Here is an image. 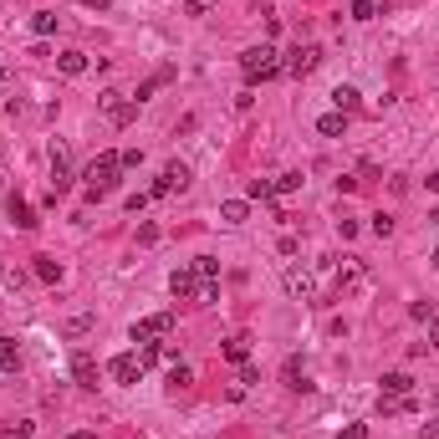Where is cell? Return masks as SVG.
Segmentation results:
<instances>
[{"instance_id":"cell-43","label":"cell","mask_w":439,"mask_h":439,"mask_svg":"<svg viewBox=\"0 0 439 439\" xmlns=\"http://www.w3.org/2000/svg\"><path fill=\"white\" fill-rule=\"evenodd\" d=\"M429 220H439V210H434V215H429Z\"/></svg>"},{"instance_id":"cell-26","label":"cell","mask_w":439,"mask_h":439,"mask_svg":"<svg viewBox=\"0 0 439 439\" xmlns=\"http://www.w3.org/2000/svg\"><path fill=\"white\" fill-rule=\"evenodd\" d=\"M148 327H153V337H169V332H174V312H159V317H148Z\"/></svg>"},{"instance_id":"cell-24","label":"cell","mask_w":439,"mask_h":439,"mask_svg":"<svg viewBox=\"0 0 439 439\" xmlns=\"http://www.w3.org/2000/svg\"><path fill=\"white\" fill-rule=\"evenodd\" d=\"M246 194H251V200H271V194H276V179H251Z\"/></svg>"},{"instance_id":"cell-30","label":"cell","mask_w":439,"mask_h":439,"mask_svg":"<svg viewBox=\"0 0 439 439\" xmlns=\"http://www.w3.org/2000/svg\"><path fill=\"white\" fill-rule=\"evenodd\" d=\"M301 189V174H276V194H296Z\"/></svg>"},{"instance_id":"cell-2","label":"cell","mask_w":439,"mask_h":439,"mask_svg":"<svg viewBox=\"0 0 439 439\" xmlns=\"http://www.w3.org/2000/svg\"><path fill=\"white\" fill-rule=\"evenodd\" d=\"M240 72H246V82H251V87H255V82L281 77V56H276V47H251L246 56H240Z\"/></svg>"},{"instance_id":"cell-14","label":"cell","mask_w":439,"mask_h":439,"mask_svg":"<svg viewBox=\"0 0 439 439\" xmlns=\"http://www.w3.org/2000/svg\"><path fill=\"white\" fill-rule=\"evenodd\" d=\"M332 107H337V113H347V118H353L358 113V107H363V92H358V87H337V92H332Z\"/></svg>"},{"instance_id":"cell-27","label":"cell","mask_w":439,"mask_h":439,"mask_svg":"<svg viewBox=\"0 0 439 439\" xmlns=\"http://www.w3.org/2000/svg\"><path fill=\"white\" fill-rule=\"evenodd\" d=\"M347 16H353V20H373V16H378V6H373V0H353Z\"/></svg>"},{"instance_id":"cell-41","label":"cell","mask_w":439,"mask_h":439,"mask_svg":"<svg viewBox=\"0 0 439 439\" xmlns=\"http://www.w3.org/2000/svg\"><path fill=\"white\" fill-rule=\"evenodd\" d=\"M0 77H6V56H0Z\"/></svg>"},{"instance_id":"cell-31","label":"cell","mask_w":439,"mask_h":439,"mask_svg":"<svg viewBox=\"0 0 439 439\" xmlns=\"http://www.w3.org/2000/svg\"><path fill=\"white\" fill-rule=\"evenodd\" d=\"M368 230L378 235V240H388V235H393V220H388V215H373V225H368Z\"/></svg>"},{"instance_id":"cell-40","label":"cell","mask_w":439,"mask_h":439,"mask_svg":"<svg viewBox=\"0 0 439 439\" xmlns=\"http://www.w3.org/2000/svg\"><path fill=\"white\" fill-rule=\"evenodd\" d=\"M72 439H97V434H92V429H77V434H72Z\"/></svg>"},{"instance_id":"cell-6","label":"cell","mask_w":439,"mask_h":439,"mask_svg":"<svg viewBox=\"0 0 439 439\" xmlns=\"http://www.w3.org/2000/svg\"><path fill=\"white\" fill-rule=\"evenodd\" d=\"M143 368H148V363H143L138 353H118L113 363H107V373H113V383H123V388H133V383L143 378Z\"/></svg>"},{"instance_id":"cell-7","label":"cell","mask_w":439,"mask_h":439,"mask_svg":"<svg viewBox=\"0 0 439 439\" xmlns=\"http://www.w3.org/2000/svg\"><path fill=\"white\" fill-rule=\"evenodd\" d=\"M189 179H194V174H189V164H179V159H174V164L159 174V184H153V194H184V189H189Z\"/></svg>"},{"instance_id":"cell-44","label":"cell","mask_w":439,"mask_h":439,"mask_svg":"<svg viewBox=\"0 0 439 439\" xmlns=\"http://www.w3.org/2000/svg\"><path fill=\"white\" fill-rule=\"evenodd\" d=\"M0 194H6V184H0Z\"/></svg>"},{"instance_id":"cell-33","label":"cell","mask_w":439,"mask_h":439,"mask_svg":"<svg viewBox=\"0 0 439 439\" xmlns=\"http://www.w3.org/2000/svg\"><path fill=\"white\" fill-rule=\"evenodd\" d=\"M215 0H184V16H210Z\"/></svg>"},{"instance_id":"cell-18","label":"cell","mask_w":439,"mask_h":439,"mask_svg":"<svg viewBox=\"0 0 439 439\" xmlns=\"http://www.w3.org/2000/svg\"><path fill=\"white\" fill-rule=\"evenodd\" d=\"M246 215H251L246 200H225V205H220V220H225V225H246Z\"/></svg>"},{"instance_id":"cell-16","label":"cell","mask_w":439,"mask_h":439,"mask_svg":"<svg viewBox=\"0 0 439 439\" xmlns=\"http://www.w3.org/2000/svg\"><path fill=\"white\" fill-rule=\"evenodd\" d=\"M56 72H61V77H82V72H87V52H61V56H56Z\"/></svg>"},{"instance_id":"cell-21","label":"cell","mask_w":439,"mask_h":439,"mask_svg":"<svg viewBox=\"0 0 439 439\" xmlns=\"http://www.w3.org/2000/svg\"><path fill=\"white\" fill-rule=\"evenodd\" d=\"M0 368H6V373L20 368V347H16V337H0Z\"/></svg>"},{"instance_id":"cell-17","label":"cell","mask_w":439,"mask_h":439,"mask_svg":"<svg viewBox=\"0 0 439 439\" xmlns=\"http://www.w3.org/2000/svg\"><path fill=\"white\" fill-rule=\"evenodd\" d=\"M251 383H260V373L251 368V363H240V373H235V383H230V399H246V388Z\"/></svg>"},{"instance_id":"cell-37","label":"cell","mask_w":439,"mask_h":439,"mask_svg":"<svg viewBox=\"0 0 439 439\" xmlns=\"http://www.w3.org/2000/svg\"><path fill=\"white\" fill-rule=\"evenodd\" d=\"M429 347H439V317H434V327H429Z\"/></svg>"},{"instance_id":"cell-4","label":"cell","mask_w":439,"mask_h":439,"mask_svg":"<svg viewBox=\"0 0 439 439\" xmlns=\"http://www.w3.org/2000/svg\"><path fill=\"white\" fill-rule=\"evenodd\" d=\"M97 107L107 113V123H113V128H128V123L138 118V102L128 97V92H102V97H97Z\"/></svg>"},{"instance_id":"cell-22","label":"cell","mask_w":439,"mask_h":439,"mask_svg":"<svg viewBox=\"0 0 439 439\" xmlns=\"http://www.w3.org/2000/svg\"><path fill=\"white\" fill-rule=\"evenodd\" d=\"M61 332H67V337H82V332H92V317H87V312H77V317H67V322H61Z\"/></svg>"},{"instance_id":"cell-15","label":"cell","mask_w":439,"mask_h":439,"mask_svg":"<svg viewBox=\"0 0 439 439\" xmlns=\"http://www.w3.org/2000/svg\"><path fill=\"white\" fill-rule=\"evenodd\" d=\"M317 133H322V138H342V133H347V113H337V107H332L327 118H317Z\"/></svg>"},{"instance_id":"cell-42","label":"cell","mask_w":439,"mask_h":439,"mask_svg":"<svg viewBox=\"0 0 439 439\" xmlns=\"http://www.w3.org/2000/svg\"><path fill=\"white\" fill-rule=\"evenodd\" d=\"M434 266H439V251H434Z\"/></svg>"},{"instance_id":"cell-28","label":"cell","mask_w":439,"mask_h":439,"mask_svg":"<svg viewBox=\"0 0 439 439\" xmlns=\"http://www.w3.org/2000/svg\"><path fill=\"white\" fill-rule=\"evenodd\" d=\"M36 429L26 424V419H20V424H0V439H31Z\"/></svg>"},{"instance_id":"cell-34","label":"cell","mask_w":439,"mask_h":439,"mask_svg":"<svg viewBox=\"0 0 439 439\" xmlns=\"http://www.w3.org/2000/svg\"><path fill=\"white\" fill-rule=\"evenodd\" d=\"M118 164H123V169H138V164H143V153H138V148H123V153H118Z\"/></svg>"},{"instance_id":"cell-12","label":"cell","mask_w":439,"mask_h":439,"mask_svg":"<svg viewBox=\"0 0 439 439\" xmlns=\"http://www.w3.org/2000/svg\"><path fill=\"white\" fill-rule=\"evenodd\" d=\"M409 393H414L409 373H383V393H378V399H409Z\"/></svg>"},{"instance_id":"cell-25","label":"cell","mask_w":439,"mask_h":439,"mask_svg":"<svg viewBox=\"0 0 439 439\" xmlns=\"http://www.w3.org/2000/svg\"><path fill=\"white\" fill-rule=\"evenodd\" d=\"M194 276H200V281H215V276H220V260H215V255H200V260H194Z\"/></svg>"},{"instance_id":"cell-19","label":"cell","mask_w":439,"mask_h":439,"mask_svg":"<svg viewBox=\"0 0 439 439\" xmlns=\"http://www.w3.org/2000/svg\"><path fill=\"white\" fill-rule=\"evenodd\" d=\"M36 276L56 287V281H61V260H56V255H36Z\"/></svg>"},{"instance_id":"cell-10","label":"cell","mask_w":439,"mask_h":439,"mask_svg":"<svg viewBox=\"0 0 439 439\" xmlns=\"http://www.w3.org/2000/svg\"><path fill=\"white\" fill-rule=\"evenodd\" d=\"M6 215H11V225H16V230H36V225H41L36 210L20 200V194H11V200H6Z\"/></svg>"},{"instance_id":"cell-36","label":"cell","mask_w":439,"mask_h":439,"mask_svg":"<svg viewBox=\"0 0 439 439\" xmlns=\"http://www.w3.org/2000/svg\"><path fill=\"white\" fill-rule=\"evenodd\" d=\"M82 6H87V11H107L113 0H82Z\"/></svg>"},{"instance_id":"cell-23","label":"cell","mask_w":439,"mask_h":439,"mask_svg":"<svg viewBox=\"0 0 439 439\" xmlns=\"http://www.w3.org/2000/svg\"><path fill=\"white\" fill-rule=\"evenodd\" d=\"M56 20H61V16H52V11H36V16H31V31H36V36H52V31H56Z\"/></svg>"},{"instance_id":"cell-8","label":"cell","mask_w":439,"mask_h":439,"mask_svg":"<svg viewBox=\"0 0 439 439\" xmlns=\"http://www.w3.org/2000/svg\"><path fill=\"white\" fill-rule=\"evenodd\" d=\"M47 159H52V179H56V194H61V189L72 184V153H67V143H56V138H52Z\"/></svg>"},{"instance_id":"cell-9","label":"cell","mask_w":439,"mask_h":439,"mask_svg":"<svg viewBox=\"0 0 439 439\" xmlns=\"http://www.w3.org/2000/svg\"><path fill=\"white\" fill-rule=\"evenodd\" d=\"M169 291H174V301H194V291H200V276H194V266H179L169 276Z\"/></svg>"},{"instance_id":"cell-1","label":"cell","mask_w":439,"mask_h":439,"mask_svg":"<svg viewBox=\"0 0 439 439\" xmlns=\"http://www.w3.org/2000/svg\"><path fill=\"white\" fill-rule=\"evenodd\" d=\"M118 174H123L118 153H97V159L87 164V200H107V194L118 189Z\"/></svg>"},{"instance_id":"cell-3","label":"cell","mask_w":439,"mask_h":439,"mask_svg":"<svg viewBox=\"0 0 439 439\" xmlns=\"http://www.w3.org/2000/svg\"><path fill=\"white\" fill-rule=\"evenodd\" d=\"M317 67H322V47H312V41H306V47L296 41V47L281 56V72H287V77H312Z\"/></svg>"},{"instance_id":"cell-11","label":"cell","mask_w":439,"mask_h":439,"mask_svg":"<svg viewBox=\"0 0 439 439\" xmlns=\"http://www.w3.org/2000/svg\"><path fill=\"white\" fill-rule=\"evenodd\" d=\"M72 378H77L82 388H97V378H102L97 358H92V353H77V358H72Z\"/></svg>"},{"instance_id":"cell-29","label":"cell","mask_w":439,"mask_h":439,"mask_svg":"<svg viewBox=\"0 0 439 439\" xmlns=\"http://www.w3.org/2000/svg\"><path fill=\"white\" fill-rule=\"evenodd\" d=\"M194 301H200V306L220 301V281H200V291H194Z\"/></svg>"},{"instance_id":"cell-35","label":"cell","mask_w":439,"mask_h":439,"mask_svg":"<svg viewBox=\"0 0 439 439\" xmlns=\"http://www.w3.org/2000/svg\"><path fill=\"white\" fill-rule=\"evenodd\" d=\"M342 439H368V424H347V429H342Z\"/></svg>"},{"instance_id":"cell-5","label":"cell","mask_w":439,"mask_h":439,"mask_svg":"<svg viewBox=\"0 0 439 439\" xmlns=\"http://www.w3.org/2000/svg\"><path fill=\"white\" fill-rule=\"evenodd\" d=\"M281 287H287V296H291V301H312V296H317V281H312V271H306V266H296V260H291L287 271H281Z\"/></svg>"},{"instance_id":"cell-13","label":"cell","mask_w":439,"mask_h":439,"mask_svg":"<svg viewBox=\"0 0 439 439\" xmlns=\"http://www.w3.org/2000/svg\"><path fill=\"white\" fill-rule=\"evenodd\" d=\"M363 276H368V271L358 266L353 255H347V260H342V271H337V291H342V296H347V291H358V287H363Z\"/></svg>"},{"instance_id":"cell-45","label":"cell","mask_w":439,"mask_h":439,"mask_svg":"<svg viewBox=\"0 0 439 439\" xmlns=\"http://www.w3.org/2000/svg\"><path fill=\"white\" fill-rule=\"evenodd\" d=\"M434 404H439V393H434Z\"/></svg>"},{"instance_id":"cell-38","label":"cell","mask_w":439,"mask_h":439,"mask_svg":"<svg viewBox=\"0 0 439 439\" xmlns=\"http://www.w3.org/2000/svg\"><path fill=\"white\" fill-rule=\"evenodd\" d=\"M424 439H439V419H434V424H424Z\"/></svg>"},{"instance_id":"cell-32","label":"cell","mask_w":439,"mask_h":439,"mask_svg":"<svg viewBox=\"0 0 439 439\" xmlns=\"http://www.w3.org/2000/svg\"><path fill=\"white\" fill-rule=\"evenodd\" d=\"M169 383H174V388H184V383H194V373H189L184 363H174V373H169Z\"/></svg>"},{"instance_id":"cell-20","label":"cell","mask_w":439,"mask_h":439,"mask_svg":"<svg viewBox=\"0 0 439 439\" xmlns=\"http://www.w3.org/2000/svg\"><path fill=\"white\" fill-rule=\"evenodd\" d=\"M225 358H230V363H246V358H251V337H246V332H235V337L225 342Z\"/></svg>"},{"instance_id":"cell-39","label":"cell","mask_w":439,"mask_h":439,"mask_svg":"<svg viewBox=\"0 0 439 439\" xmlns=\"http://www.w3.org/2000/svg\"><path fill=\"white\" fill-rule=\"evenodd\" d=\"M424 184H429V189H434V194H439V169H434V174H429V179H424Z\"/></svg>"}]
</instances>
